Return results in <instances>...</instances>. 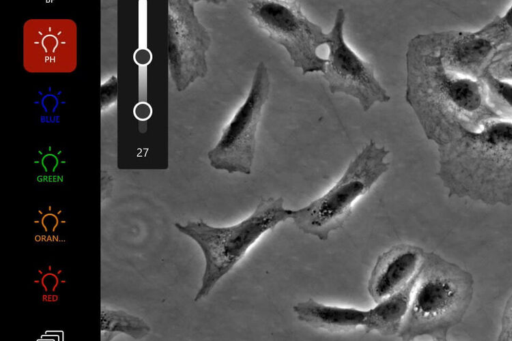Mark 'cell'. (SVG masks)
<instances>
[{
  "label": "cell",
  "instance_id": "4fadbf2b",
  "mask_svg": "<svg viewBox=\"0 0 512 341\" xmlns=\"http://www.w3.org/2000/svg\"><path fill=\"white\" fill-rule=\"evenodd\" d=\"M416 276L402 289L367 310L364 326L366 332L376 331L386 337L398 335L409 307Z\"/></svg>",
  "mask_w": 512,
  "mask_h": 341
},
{
  "label": "cell",
  "instance_id": "2e32d148",
  "mask_svg": "<svg viewBox=\"0 0 512 341\" xmlns=\"http://www.w3.org/2000/svg\"><path fill=\"white\" fill-rule=\"evenodd\" d=\"M501 48L512 43V4L482 27Z\"/></svg>",
  "mask_w": 512,
  "mask_h": 341
},
{
  "label": "cell",
  "instance_id": "277c9868",
  "mask_svg": "<svg viewBox=\"0 0 512 341\" xmlns=\"http://www.w3.org/2000/svg\"><path fill=\"white\" fill-rule=\"evenodd\" d=\"M290 212L282 197H269L262 198L247 218L232 226L214 227L203 220L175 223L181 233L197 242L205 258L202 285L195 301L206 297L264 233L290 218Z\"/></svg>",
  "mask_w": 512,
  "mask_h": 341
},
{
  "label": "cell",
  "instance_id": "6da1fadb",
  "mask_svg": "<svg viewBox=\"0 0 512 341\" xmlns=\"http://www.w3.org/2000/svg\"><path fill=\"white\" fill-rule=\"evenodd\" d=\"M405 100L426 138L437 147L464 130H475L501 117L491 106L481 79L447 69L418 35L407 46Z\"/></svg>",
  "mask_w": 512,
  "mask_h": 341
},
{
  "label": "cell",
  "instance_id": "30bf717a",
  "mask_svg": "<svg viewBox=\"0 0 512 341\" xmlns=\"http://www.w3.org/2000/svg\"><path fill=\"white\" fill-rule=\"evenodd\" d=\"M421 41L438 54L445 67L457 74L481 79L500 49L483 29L449 30L418 34Z\"/></svg>",
  "mask_w": 512,
  "mask_h": 341
},
{
  "label": "cell",
  "instance_id": "7c38bea8",
  "mask_svg": "<svg viewBox=\"0 0 512 341\" xmlns=\"http://www.w3.org/2000/svg\"><path fill=\"white\" fill-rule=\"evenodd\" d=\"M297 318L317 329L327 331H352L365 326L367 310L323 304L313 298L293 306Z\"/></svg>",
  "mask_w": 512,
  "mask_h": 341
},
{
  "label": "cell",
  "instance_id": "3957f363",
  "mask_svg": "<svg viewBox=\"0 0 512 341\" xmlns=\"http://www.w3.org/2000/svg\"><path fill=\"white\" fill-rule=\"evenodd\" d=\"M474 295L473 275L439 254L426 252L398 333L402 340L419 337L447 340L465 317Z\"/></svg>",
  "mask_w": 512,
  "mask_h": 341
},
{
  "label": "cell",
  "instance_id": "52a82bcc",
  "mask_svg": "<svg viewBox=\"0 0 512 341\" xmlns=\"http://www.w3.org/2000/svg\"><path fill=\"white\" fill-rule=\"evenodd\" d=\"M271 81L266 64H257L247 97L208 152L210 165L228 173L250 175L256 151L257 131L268 100Z\"/></svg>",
  "mask_w": 512,
  "mask_h": 341
},
{
  "label": "cell",
  "instance_id": "ba28073f",
  "mask_svg": "<svg viewBox=\"0 0 512 341\" xmlns=\"http://www.w3.org/2000/svg\"><path fill=\"white\" fill-rule=\"evenodd\" d=\"M345 20L344 9H338L332 28L327 33L328 57L323 78L332 94L343 93L353 97L367 112L376 103L388 102L390 95L377 79L373 66L346 43Z\"/></svg>",
  "mask_w": 512,
  "mask_h": 341
},
{
  "label": "cell",
  "instance_id": "8992f818",
  "mask_svg": "<svg viewBox=\"0 0 512 341\" xmlns=\"http://www.w3.org/2000/svg\"><path fill=\"white\" fill-rule=\"evenodd\" d=\"M249 13L267 36L282 46L302 74L322 72L326 59L317 50L328 41L322 27L311 21L298 1L255 0Z\"/></svg>",
  "mask_w": 512,
  "mask_h": 341
},
{
  "label": "cell",
  "instance_id": "7a4b0ae2",
  "mask_svg": "<svg viewBox=\"0 0 512 341\" xmlns=\"http://www.w3.org/2000/svg\"><path fill=\"white\" fill-rule=\"evenodd\" d=\"M437 148V176L450 197L512 205L511 120H487Z\"/></svg>",
  "mask_w": 512,
  "mask_h": 341
},
{
  "label": "cell",
  "instance_id": "8fae6325",
  "mask_svg": "<svg viewBox=\"0 0 512 341\" xmlns=\"http://www.w3.org/2000/svg\"><path fill=\"white\" fill-rule=\"evenodd\" d=\"M426 251L416 245L400 243L381 253L370 273L367 290L375 303L406 286L418 273Z\"/></svg>",
  "mask_w": 512,
  "mask_h": 341
},
{
  "label": "cell",
  "instance_id": "5b68a950",
  "mask_svg": "<svg viewBox=\"0 0 512 341\" xmlns=\"http://www.w3.org/2000/svg\"><path fill=\"white\" fill-rule=\"evenodd\" d=\"M388 154L389 150L384 146L370 140L328 191L308 205L291 210L290 219L295 226L305 234L327 240L347 222L355 202L388 171Z\"/></svg>",
  "mask_w": 512,
  "mask_h": 341
},
{
  "label": "cell",
  "instance_id": "9a60e30c",
  "mask_svg": "<svg viewBox=\"0 0 512 341\" xmlns=\"http://www.w3.org/2000/svg\"><path fill=\"white\" fill-rule=\"evenodd\" d=\"M488 100L493 109L505 119L512 121V83L495 78L487 70L481 77Z\"/></svg>",
  "mask_w": 512,
  "mask_h": 341
},
{
  "label": "cell",
  "instance_id": "ac0fdd59",
  "mask_svg": "<svg viewBox=\"0 0 512 341\" xmlns=\"http://www.w3.org/2000/svg\"><path fill=\"white\" fill-rule=\"evenodd\" d=\"M497 340L512 341V292L507 298L502 311Z\"/></svg>",
  "mask_w": 512,
  "mask_h": 341
},
{
  "label": "cell",
  "instance_id": "9c48e42d",
  "mask_svg": "<svg viewBox=\"0 0 512 341\" xmlns=\"http://www.w3.org/2000/svg\"><path fill=\"white\" fill-rule=\"evenodd\" d=\"M211 45L208 30L200 23L189 1H169L168 62L170 77L181 92L208 72L206 53Z\"/></svg>",
  "mask_w": 512,
  "mask_h": 341
},
{
  "label": "cell",
  "instance_id": "5bb4252c",
  "mask_svg": "<svg viewBox=\"0 0 512 341\" xmlns=\"http://www.w3.org/2000/svg\"><path fill=\"white\" fill-rule=\"evenodd\" d=\"M101 331L109 333H125L133 338L141 339L150 331L149 326L140 318L122 311L103 309L101 312Z\"/></svg>",
  "mask_w": 512,
  "mask_h": 341
},
{
  "label": "cell",
  "instance_id": "e0dca14e",
  "mask_svg": "<svg viewBox=\"0 0 512 341\" xmlns=\"http://www.w3.org/2000/svg\"><path fill=\"white\" fill-rule=\"evenodd\" d=\"M487 71L497 79L512 83V43L496 52Z\"/></svg>",
  "mask_w": 512,
  "mask_h": 341
}]
</instances>
